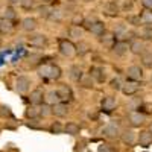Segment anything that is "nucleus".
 <instances>
[{
    "label": "nucleus",
    "mask_w": 152,
    "mask_h": 152,
    "mask_svg": "<svg viewBox=\"0 0 152 152\" xmlns=\"http://www.w3.org/2000/svg\"><path fill=\"white\" fill-rule=\"evenodd\" d=\"M38 76L44 81H58L61 78V69L55 64H43L37 70Z\"/></svg>",
    "instance_id": "nucleus-1"
},
{
    "label": "nucleus",
    "mask_w": 152,
    "mask_h": 152,
    "mask_svg": "<svg viewBox=\"0 0 152 152\" xmlns=\"http://www.w3.org/2000/svg\"><path fill=\"white\" fill-rule=\"evenodd\" d=\"M59 52H61V55H64L67 58H72L78 53L76 52V46L70 40H61L59 41Z\"/></svg>",
    "instance_id": "nucleus-2"
},
{
    "label": "nucleus",
    "mask_w": 152,
    "mask_h": 152,
    "mask_svg": "<svg viewBox=\"0 0 152 152\" xmlns=\"http://www.w3.org/2000/svg\"><path fill=\"white\" fill-rule=\"evenodd\" d=\"M31 78H28V76H18V78L15 79V91L20 93V94H24L29 91L31 88Z\"/></svg>",
    "instance_id": "nucleus-3"
},
{
    "label": "nucleus",
    "mask_w": 152,
    "mask_h": 152,
    "mask_svg": "<svg viewBox=\"0 0 152 152\" xmlns=\"http://www.w3.org/2000/svg\"><path fill=\"white\" fill-rule=\"evenodd\" d=\"M126 78L128 81H132V82H138L143 79V69L140 66H131L126 70Z\"/></svg>",
    "instance_id": "nucleus-4"
},
{
    "label": "nucleus",
    "mask_w": 152,
    "mask_h": 152,
    "mask_svg": "<svg viewBox=\"0 0 152 152\" xmlns=\"http://www.w3.org/2000/svg\"><path fill=\"white\" fill-rule=\"evenodd\" d=\"M104 135L108 138H117L120 137V128H119V123L116 122H110L105 128H104Z\"/></svg>",
    "instance_id": "nucleus-5"
},
{
    "label": "nucleus",
    "mask_w": 152,
    "mask_h": 152,
    "mask_svg": "<svg viewBox=\"0 0 152 152\" xmlns=\"http://www.w3.org/2000/svg\"><path fill=\"white\" fill-rule=\"evenodd\" d=\"M28 44H29L31 47H37V49L44 47V46L47 44V37H46V35H43V34H37V35H32V37H29Z\"/></svg>",
    "instance_id": "nucleus-6"
},
{
    "label": "nucleus",
    "mask_w": 152,
    "mask_h": 152,
    "mask_svg": "<svg viewBox=\"0 0 152 152\" xmlns=\"http://www.w3.org/2000/svg\"><path fill=\"white\" fill-rule=\"evenodd\" d=\"M128 120L132 126H142L145 122H146V116L140 111H131L128 114Z\"/></svg>",
    "instance_id": "nucleus-7"
},
{
    "label": "nucleus",
    "mask_w": 152,
    "mask_h": 152,
    "mask_svg": "<svg viewBox=\"0 0 152 152\" xmlns=\"http://www.w3.org/2000/svg\"><path fill=\"white\" fill-rule=\"evenodd\" d=\"M44 96H46V94L43 93L41 88H35V90L31 91V94H29V102H31L34 107H40V105H43Z\"/></svg>",
    "instance_id": "nucleus-8"
},
{
    "label": "nucleus",
    "mask_w": 152,
    "mask_h": 152,
    "mask_svg": "<svg viewBox=\"0 0 152 152\" xmlns=\"http://www.w3.org/2000/svg\"><path fill=\"white\" fill-rule=\"evenodd\" d=\"M116 105H117L116 97H113V96H105V97L102 99L100 108H102L104 113H111L113 110H116Z\"/></svg>",
    "instance_id": "nucleus-9"
},
{
    "label": "nucleus",
    "mask_w": 152,
    "mask_h": 152,
    "mask_svg": "<svg viewBox=\"0 0 152 152\" xmlns=\"http://www.w3.org/2000/svg\"><path fill=\"white\" fill-rule=\"evenodd\" d=\"M114 37L117 38V41H126L125 38L128 37V26L125 23H119L114 26Z\"/></svg>",
    "instance_id": "nucleus-10"
},
{
    "label": "nucleus",
    "mask_w": 152,
    "mask_h": 152,
    "mask_svg": "<svg viewBox=\"0 0 152 152\" xmlns=\"http://www.w3.org/2000/svg\"><path fill=\"white\" fill-rule=\"evenodd\" d=\"M102 11H104V14H105V15H108V17H117V15H119L120 8L117 6V3H116V2H107V3L104 5Z\"/></svg>",
    "instance_id": "nucleus-11"
},
{
    "label": "nucleus",
    "mask_w": 152,
    "mask_h": 152,
    "mask_svg": "<svg viewBox=\"0 0 152 152\" xmlns=\"http://www.w3.org/2000/svg\"><path fill=\"white\" fill-rule=\"evenodd\" d=\"M52 114H55L56 117H66L69 114V105L66 102H58L52 107Z\"/></svg>",
    "instance_id": "nucleus-12"
},
{
    "label": "nucleus",
    "mask_w": 152,
    "mask_h": 152,
    "mask_svg": "<svg viewBox=\"0 0 152 152\" xmlns=\"http://www.w3.org/2000/svg\"><path fill=\"white\" fill-rule=\"evenodd\" d=\"M138 91V84L137 82H132V81H126L123 85H122V93L125 96H132Z\"/></svg>",
    "instance_id": "nucleus-13"
},
{
    "label": "nucleus",
    "mask_w": 152,
    "mask_h": 152,
    "mask_svg": "<svg viewBox=\"0 0 152 152\" xmlns=\"http://www.w3.org/2000/svg\"><path fill=\"white\" fill-rule=\"evenodd\" d=\"M113 52L116 53V55H119V56H123L126 52L129 50V44L126 43V41H116L113 44Z\"/></svg>",
    "instance_id": "nucleus-14"
},
{
    "label": "nucleus",
    "mask_w": 152,
    "mask_h": 152,
    "mask_svg": "<svg viewBox=\"0 0 152 152\" xmlns=\"http://www.w3.org/2000/svg\"><path fill=\"white\" fill-rule=\"evenodd\" d=\"M88 29H90V32H91L93 35H96V37H102V35L105 34V23L96 20L94 23H91L90 26H88Z\"/></svg>",
    "instance_id": "nucleus-15"
},
{
    "label": "nucleus",
    "mask_w": 152,
    "mask_h": 152,
    "mask_svg": "<svg viewBox=\"0 0 152 152\" xmlns=\"http://www.w3.org/2000/svg\"><path fill=\"white\" fill-rule=\"evenodd\" d=\"M37 26H38V23H37V20L34 17H26L21 21V29L24 32H34L37 29Z\"/></svg>",
    "instance_id": "nucleus-16"
},
{
    "label": "nucleus",
    "mask_w": 152,
    "mask_h": 152,
    "mask_svg": "<svg viewBox=\"0 0 152 152\" xmlns=\"http://www.w3.org/2000/svg\"><path fill=\"white\" fill-rule=\"evenodd\" d=\"M145 43L142 40H132L131 44H129V50L134 53V55H143L146 50H145Z\"/></svg>",
    "instance_id": "nucleus-17"
},
{
    "label": "nucleus",
    "mask_w": 152,
    "mask_h": 152,
    "mask_svg": "<svg viewBox=\"0 0 152 152\" xmlns=\"http://www.w3.org/2000/svg\"><path fill=\"white\" fill-rule=\"evenodd\" d=\"M69 76L70 79L75 81V82H81V79L84 78V72L79 66H72L70 70H69Z\"/></svg>",
    "instance_id": "nucleus-18"
},
{
    "label": "nucleus",
    "mask_w": 152,
    "mask_h": 152,
    "mask_svg": "<svg viewBox=\"0 0 152 152\" xmlns=\"http://www.w3.org/2000/svg\"><path fill=\"white\" fill-rule=\"evenodd\" d=\"M90 76L93 79H96V82H104L105 78H107V75H105V70L102 67H93L90 70Z\"/></svg>",
    "instance_id": "nucleus-19"
},
{
    "label": "nucleus",
    "mask_w": 152,
    "mask_h": 152,
    "mask_svg": "<svg viewBox=\"0 0 152 152\" xmlns=\"http://www.w3.org/2000/svg\"><path fill=\"white\" fill-rule=\"evenodd\" d=\"M58 96H59V100H70L72 97H73V94H72V90L66 85V84H62V85H59L58 87Z\"/></svg>",
    "instance_id": "nucleus-20"
},
{
    "label": "nucleus",
    "mask_w": 152,
    "mask_h": 152,
    "mask_svg": "<svg viewBox=\"0 0 152 152\" xmlns=\"http://www.w3.org/2000/svg\"><path fill=\"white\" fill-rule=\"evenodd\" d=\"M138 143H140V146H143V148H148L149 145H152V134L149 131L140 132V135H138Z\"/></svg>",
    "instance_id": "nucleus-21"
},
{
    "label": "nucleus",
    "mask_w": 152,
    "mask_h": 152,
    "mask_svg": "<svg viewBox=\"0 0 152 152\" xmlns=\"http://www.w3.org/2000/svg\"><path fill=\"white\" fill-rule=\"evenodd\" d=\"M44 100H46V104L47 105H56L59 102V96H58V91L56 90H50L46 96H44Z\"/></svg>",
    "instance_id": "nucleus-22"
},
{
    "label": "nucleus",
    "mask_w": 152,
    "mask_h": 152,
    "mask_svg": "<svg viewBox=\"0 0 152 152\" xmlns=\"http://www.w3.org/2000/svg\"><path fill=\"white\" fill-rule=\"evenodd\" d=\"M12 29H14V24H12V21L9 20H5V18H0V34H9L12 32Z\"/></svg>",
    "instance_id": "nucleus-23"
},
{
    "label": "nucleus",
    "mask_w": 152,
    "mask_h": 152,
    "mask_svg": "<svg viewBox=\"0 0 152 152\" xmlns=\"http://www.w3.org/2000/svg\"><path fill=\"white\" fill-rule=\"evenodd\" d=\"M2 18L9 20V21H14V20L17 18V12H15V9L12 8V6H6V8L3 9V12H2Z\"/></svg>",
    "instance_id": "nucleus-24"
},
{
    "label": "nucleus",
    "mask_w": 152,
    "mask_h": 152,
    "mask_svg": "<svg viewBox=\"0 0 152 152\" xmlns=\"http://www.w3.org/2000/svg\"><path fill=\"white\" fill-rule=\"evenodd\" d=\"M120 138H122V142H123L125 145L131 146V145H134V142H135V134H134V131H125L123 134H120Z\"/></svg>",
    "instance_id": "nucleus-25"
},
{
    "label": "nucleus",
    "mask_w": 152,
    "mask_h": 152,
    "mask_svg": "<svg viewBox=\"0 0 152 152\" xmlns=\"http://www.w3.org/2000/svg\"><path fill=\"white\" fill-rule=\"evenodd\" d=\"M64 131L69 134V135H78L81 128H79V125L78 123H75V122H69L66 126H64Z\"/></svg>",
    "instance_id": "nucleus-26"
},
{
    "label": "nucleus",
    "mask_w": 152,
    "mask_h": 152,
    "mask_svg": "<svg viewBox=\"0 0 152 152\" xmlns=\"http://www.w3.org/2000/svg\"><path fill=\"white\" fill-rule=\"evenodd\" d=\"M140 21L142 24H145V26H151L152 28V11H142V14H140Z\"/></svg>",
    "instance_id": "nucleus-27"
},
{
    "label": "nucleus",
    "mask_w": 152,
    "mask_h": 152,
    "mask_svg": "<svg viewBox=\"0 0 152 152\" xmlns=\"http://www.w3.org/2000/svg\"><path fill=\"white\" fill-rule=\"evenodd\" d=\"M24 116H26L28 119H37V117H40V107H29L26 108V111H24Z\"/></svg>",
    "instance_id": "nucleus-28"
},
{
    "label": "nucleus",
    "mask_w": 152,
    "mask_h": 152,
    "mask_svg": "<svg viewBox=\"0 0 152 152\" xmlns=\"http://www.w3.org/2000/svg\"><path fill=\"white\" fill-rule=\"evenodd\" d=\"M69 35L72 40H79V38L84 35V29L79 28V26H72L70 31H69Z\"/></svg>",
    "instance_id": "nucleus-29"
},
{
    "label": "nucleus",
    "mask_w": 152,
    "mask_h": 152,
    "mask_svg": "<svg viewBox=\"0 0 152 152\" xmlns=\"http://www.w3.org/2000/svg\"><path fill=\"white\" fill-rule=\"evenodd\" d=\"M50 21H61L62 20V12L59 11V9H50V14H49V17H47Z\"/></svg>",
    "instance_id": "nucleus-30"
},
{
    "label": "nucleus",
    "mask_w": 152,
    "mask_h": 152,
    "mask_svg": "<svg viewBox=\"0 0 152 152\" xmlns=\"http://www.w3.org/2000/svg\"><path fill=\"white\" fill-rule=\"evenodd\" d=\"M142 59H143V66L145 67H149V69H152V52H145L143 55H142Z\"/></svg>",
    "instance_id": "nucleus-31"
},
{
    "label": "nucleus",
    "mask_w": 152,
    "mask_h": 152,
    "mask_svg": "<svg viewBox=\"0 0 152 152\" xmlns=\"http://www.w3.org/2000/svg\"><path fill=\"white\" fill-rule=\"evenodd\" d=\"M50 9H52V8H50L49 5H43V6H38V8H37V12H38V15L47 18L49 14H50Z\"/></svg>",
    "instance_id": "nucleus-32"
},
{
    "label": "nucleus",
    "mask_w": 152,
    "mask_h": 152,
    "mask_svg": "<svg viewBox=\"0 0 152 152\" xmlns=\"http://www.w3.org/2000/svg\"><path fill=\"white\" fill-rule=\"evenodd\" d=\"M0 117H3V119L12 117V110L8 105H0Z\"/></svg>",
    "instance_id": "nucleus-33"
},
{
    "label": "nucleus",
    "mask_w": 152,
    "mask_h": 152,
    "mask_svg": "<svg viewBox=\"0 0 152 152\" xmlns=\"http://www.w3.org/2000/svg\"><path fill=\"white\" fill-rule=\"evenodd\" d=\"M88 50H90V46H88V43L81 41L78 46H76V52H78L79 55H85V53H88Z\"/></svg>",
    "instance_id": "nucleus-34"
},
{
    "label": "nucleus",
    "mask_w": 152,
    "mask_h": 152,
    "mask_svg": "<svg viewBox=\"0 0 152 152\" xmlns=\"http://www.w3.org/2000/svg\"><path fill=\"white\" fill-rule=\"evenodd\" d=\"M20 6L26 11H31L35 6V0H20Z\"/></svg>",
    "instance_id": "nucleus-35"
},
{
    "label": "nucleus",
    "mask_w": 152,
    "mask_h": 152,
    "mask_svg": "<svg viewBox=\"0 0 152 152\" xmlns=\"http://www.w3.org/2000/svg\"><path fill=\"white\" fill-rule=\"evenodd\" d=\"M84 21H85V18H84V15H81V14H75L73 18H72V24H73V26H81Z\"/></svg>",
    "instance_id": "nucleus-36"
},
{
    "label": "nucleus",
    "mask_w": 152,
    "mask_h": 152,
    "mask_svg": "<svg viewBox=\"0 0 152 152\" xmlns=\"http://www.w3.org/2000/svg\"><path fill=\"white\" fill-rule=\"evenodd\" d=\"M140 37L143 38V40H151V38H152V28H151V26H146V28L140 32Z\"/></svg>",
    "instance_id": "nucleus-37"
},
{
    "label": "nucleus",
    "mask_w": 152,
    "mask_h": 152,
    "mask_svg": "<svg viewBox=\"0 0 152 152\" xmlns=\"http://www.w3.org/2000/svg\"><path fill=\"white\" fill-rule=\"evenodd\" d=\"M62 129H64V128L61 126V123H59V122H55V123L50 125V132H52V134H61V132H62Z\"/></svg>",
    "instance_id": "nucleus-38"
},
{
    "label": "nucleus",
    "mask_w": 152,
    "mask_h": 152,
    "mask_svg": "<svg viewBox=\"0 0 152 152\" xmlns=\"http://www.w3.org/2000/svg\"><path fill=\"white\" fill-rule=\"evenodd\" d=\"M50 113H52V108H50V105H47V104L40 105V116L46 117V116H49Z\"/></svg>",
    "instance_id": "nucleus-39"
},
{
    "label": "nucleus",
    "mask_w": 152,
    "mask_h": 152,
    "mask_svg": "<svg viewBox=\"0 0 152 152\" xmlns=\"http://www.w3.org/2000/svg\"><path fill=\"white\" fill-rule=\"evenodd\" d=\"M90 79H93L90 75H87V76H84V78L81 79V84L84 85V87H87V88H90V87H93V81L90 82Z\"/></svg>",
    "instance_id": "nucleus-40"
},
{
    "label": "nucleus",
    "mask_w": 152,
    "mask_h": 152,
    "mask_svg": "<svg viewBox=\"0 0 152 152\" xmlns=\"http://www.w3.org/2000/svg\"><path fill=\"white\" fill-rule=\"evenodd\" d=\"M110 85H111V88H114V90H122V82H120V79L119 78H114L111 82H110Z\"/></svg>",
    "instance_id": "nucleus-41"
},
{
    "label": "nucleus",
    "mask_w": 152,
    "mask_h": 152,
    "mask_svg": "<svg viewBox=\"0 0 152 152\" xmlns=\"http://www.w3.org/2000/svg\"><path fill=\"white\" fill-rule=\"evenodd\" d=\"M132 6H134L132 0H123V2H122V9L123 11H131Z\"/></svg>",
    "instance_id": "nucleus-42"
},
{
    "label": "nucleus",
    "mask_w": 152,
    "mask_h": 152,
    "mask_svg": "<svg viewBox=\"0 0 152 152\" xmlns=\"http://www.w3.org/2000/svg\"><path fill=\"white\" fill-rule=\"evenodd\" d=\"M128 23L129 24H132V26H140V24H142V21H140V15H138V17H128Z\"/></svg>",
    "instance_id": "nucleus-43"
},
{
    "label": "nucleus",
    "mask_w": 152,
    "mask_h": 152,
    "mask_svg": "<svg viewBox=\"0 0 152 152\" xmlns=\"http://www.w3.org/2000/svg\"><path fill=\"white\" fill-rule=\"evenodd\" d=\"M105 38H102V40H100V41H102V44H107V46H110V47H113V40H114V37L113 35H104Z\"/></svg>",
    "instance_id": "nucleus-44"
},
{
    "label": "nucleus",
    "mask_w": 152,
    "mask_h": 152,
    "mask_svg": "<svg viewBox=\"0 0 152 152\" xmlns=\"http://www.w3.org/2000/svg\"><path fill=\"white\" fill-rule=\"evenodd\" d=\"M142 5H143L148 11H152V0H142Z\"/></svg>",
    "instance_id": "nucleus-45"
},
{
    "label": "nucleus",
    "mask_w": 152,
    "mask_h": 152,
    "mask_svg": "<svg viewBox=\"0 0 152 152\" xmlns=\"http://www.w3.org/2000/svg\"><path fill=\"white\" fill-rule=\"evenodd\" d=\"M99 152H110V149H108V148H105V146L102 145V146L99 148Z\"/></svg>",
    "instance_id": "nucleus-46"
},
{
    "label": "nucleus",
    "mask_w": 152,
    "mask_h": 152,
    "mask_svg": "<svg viewBox=\"0 0 152 152\" xmlns=\"http://www.w3.org/2000/svg\"><path fill=\"white\" fill-rule=\"evenodd\" d=\"M88 117H93V119H97V113H88Z\"/></svg>",
    "instance_id": "nucleus-47"
},
{
    "label": "nucleus",
    "mask_w": 152,
    "mask_h": 152,
    "mask_svg": "<svg viewBox=\"0 0 152 152\" xmlns=\"http://www.w3.org/2000/svg\"><path fill=\"white\" fill-rule=\"evenodd\" d=\"M41 2H43V5H50V3H53L55 0H41Z\"/></svg>",
    "instance_id": "nucleus-48"
},
{
    "label": "nucleus",
    "mask_w": 152,
    "mask_h": 152,
    "mask_svg": "<svg viewBox=\"0 0 152 152\" xmlns=\"http://www.w3.org/2000/svg\"><path fill=\"white\" fill-rule=\"evenodd\" d=\"M8 2H9L11 5H17V3H20V0H8Z\"/></svg>",
    "instance_id": "nucleus-49"
},
{
    "label": "nucleus",
    "mask_w": 152,
    "mask_h": 152,
    "mask_svg": "<svg viewBox=\"0 0 152 152\" xmlns=\"http://www.w3.org/2000/svg\"><path fill=\"white\" fill-rule=\"evenodd\" d=\"M149 132H151V134H152V125H151V126H149Z\"/></svg>",
    "instance_id": "nucleus-50"
},
{
    "label": "nucleus",
    "mask_w": 152,
    "mask_h": 152,
    "mask_svg": "<svg viewBox=\"0 0 152 152\" xmlns=\"http://www.w3.org/2000/svg\"><path fill=\"white\" fill-rule=\"evenodd\" d=\"M85 2H93V0H85Z\"/></svg>",
    "instance_id": "nucleus-51"
}]
</instances>
